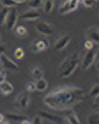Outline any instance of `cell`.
I'll use <instances>...</instances> for the list:
<instances>
[{
    "instance_id": "1",
    "label": "cell",
    "mask_w": 99,
    "mask_h": 124,
    "mask_svg": "<svg viewBox=\"0 0 99 124\" xmlns=\"http://www.w3.org/2000/svg\"><path fill=\"white\" fill-rule=\"evenodd\" d=\"M84 92L80 87L64 86L57 87L48 93L44 101L49 108L56 110H69L81 102Z\"/></svg>"
},
{
    "instance_id": "2",
    "label": "cell",
    "mask_w": 99,
    "mask_h": 124,
    "mask_svg": "<svg viewBox=\"0 0 99 124\" xmlns=\"http://www.w3.org/2000/svg\"><path fill=\"white\" fill-rule=\"evenodd\" d=\"M78 62L77 56L71 55L64 60L59 65L58 74L59 77L66 78L73 73L78 66Z\"/></svg>"
},
{
    "instance_id": "3",
    "label": "cell",
    "mask_w": 99,
    "mask_h": 124,
    "mask_svg": "<svg viewBox=\"0 0 99 124\" xmlns=\"http://www.w3.org/2000/svg\"><path fill=\"white\" fill-rule=\"evenodd\" d=\"M30 101L29 93L26 91H22L17 95L14 100V106L19 110H25L29 106Z\"/></svg>"
},
{
    "instance_id": "4",
    "label": "cell",
    "mask_w": 99,
    "mask_h": 124,
    "mask_svg": "<svg viewBox=\"0 0 99 124\" xmlns=\"http://www.w3.org/2000/svg\"><path fill=\"white\" fill-rule=\"evenodd\" d=\"M79 1L68 0L61 4L59 8L58 11L61 15H65L74 11L78 8Z\"/></svg>"
},
{
    "instance_id": "5",
    "label": "cell",
    "mask_w": 99,
    "mask_h": 124,
    "mask_svg": "<svg viewBox=\"0 0 99 124\" xmlns=\"http://www.w3.org/2000/svg\"><path fill=\"white\" fill-rule=\"evenodd\" d=\"M36 28L40 34L46 36H50L55 32L53 26L50 23L44 21L40 22L37 23Z\"/></svg>"
},
{
    "instance_id": "6",
    "label": "cell",
    "mask_w": 99,
    "mask_h": 124,
    "mask_svg": "<svg viewBox=\"0 0 99 124\" xmlns=\"http://www.w3.org/2000/svg\"><path fill=\"white\" fill-rule=\"evenodd\" d=\"M97 55L96 51L94 49L91 50L85 56L81 63V67L83 70H86L93 64Z\"/></svg>"
},
{
    "instance_id": "7",
    "label": "cell",
    "mask_w": 99,
    "mask_h": 124,
    "mask_svg": "<svg viewBox=\"0 0 99 124\" xmlns=\"http://www.w3.org/2000/svg\"><path fill=\"white\" fill-rule=\"evenodd\" d=\"M18 17V11L16 9L13 8L10 10L5 23L8 29H14L17 23Z\"/></svg>"
},
{
    "instance_id": "8",
    "label": "cell",
    "mask_w": 99,
    "mask_h": 124,
    "mask_svg": "<svg viewBox=\"0 0 99 124\" xmlns=\"http://www.w3.org/2000/svg\"><path fill=\"white\" fill-rule=\"evenodd\" d=\"M0 61L2 66L5 68L12 71L18 69V66L17 64L3 52L1 53Z\"/></svg>"
},
{
    "instance_id": "9",
    "label": "cell",
    "mask_w": 99,
    "mask_h": 124,
    "mask_svg": "<svg viewBox=\"0 0 99 124\" xmlns=\"http://www.w3.org/2000/svg\"><path fill=\"white\" fill-rule=\"evenodd\" d=\"M41 16V13L38 10L30 9L21 14L20 18L24 21L35 20L39 18Z\"/></svg>"
},
{
    "instance_id": "10",
    "label": "cell",
    "mask_w": 99,
    "mask_h": 124,
    "mask_svg": "<svg viewBox=\"0 0 99 124\" xmlns=\"http://www.w3.org/2000/svg\"><path fill=\"white\" fill-rule=\"evenodd\" d=\"M71 40V37L69 35L61 36L56 41L53 47V50L58 51L62 50L66 47Z\"/></svg>"
},
{
    "instance_id": "11",
    "label": "cell",
    "mask_w": 99,
    "mask_h": 124,
    "mask_svg": "<svg viewBox=\"0 0 99 124\" xmlns=\"http://www.w3.org/2000/svg\"><path fill=\"white\" fill-rule=\"evenodd\" d=\"M49 45V42L47 39H40L35 41L33 45L32 49L35 52L43 51L47 49Z\"/></svg>"
},
{
    "instance_id": "12",
    "label": "cell",
    "mask_w": 99,
    "mask_h": 124,
    "mask_svg": "<svg viewBox=\"0 0 99 124\" xmlns=\"http://www.w3.org/2000/svg\"><path fill=\"white\" fill-rule=\"evenodd\" d=\"M0 89L2 94L6 96L11 94L14 90L13 85L9 82L6 81L0 83Z\"/></svg>"
},
{
    "instance_id": "13",
    "label": "cell",
    "mask_w": 99,
    "mask_h": 124,
    "mask_svg": "<svg viewBox=\"0 0 99 124\" xmlns=\"http://www.w3.org/2000/svg\"><path fill=\"white\" fill-rule=\"evenodd\" d=\"M44 75L43 70L39 66H35L32 70V77L36 81L43 78Z\"/></svg>"
},
{
    "instance_id": "14",
    "label": "cell",
    "mask_w": 99,
    "mask_h": 124,
    "mask_svg": "<svg viewBox=\"0 0 99 124\" xmlns=\"http://www.w3.org/2000/svg\"><path fill=\"white\" fill-rule=\"evenodd\" d=\"M1 4L4 7L9 8L14 7L25 3V0H0Z\"/></svg>"
},
{
    "instance_id": "15",
    "label": "cell",
    "mask_w": 99,
    "mask_h": 124,
    "mask_svg": "<svg viewBox=\"0 0 99 124\" xmlns=\"http://www.w3.org/2000/svg\"><path fill=\"white\" fill-rule=\"evenodd\" d=\"M36 82V89L38 92H43L48 88V82L43 78Z\"/></svg>"
},
{
    "instance_id": "16",
    "label": "cell",
    "mask_w": 99,
    "mask_h": 124,
    "mask_svg": "<svg viewBox=\"0 0 99 124\" xmlns=\"http://www.w3.org/2000/svg\"><path fill=\"white\" fill-rule=\"evenodd\" d=\"M54 6V1H44L42 7L44 12L46 14H50L53 10Z\"/></svg>"
},
{
    "instance_id": "17",
    "label": "cell",
    "mask_w": 99,
    "mask_h": 124,
    "mask_svg": "<svg viewBox=\"0 0 99 124\" xmlns=\"http://www.w3.org/2000/svg\"><path fill=\"white\" fill-rule=\"evenodd\" d=\"M67 121L69 124H80V121L75 113L71 112L68 114L66 117Z\"/></svg>"
},
{
    "instance_id": "18",
    "label": "cell",
    "mask_w": 99,
    "mask_h": 124,
    "mask_svg": "<svg viewBox=\"0 0 99 124\" xmlns=\"http://www.w3.org/2000/svg\"><path fill=\"white\" fill-rule=\"evenodd\" d=\"M44 1L39 0L29 1L28 3V5L30 9H38L42 7L43 5Z\"/></svg>"
},
{
    "instance_id": "19",
    "label": "cell",
    "mask_w": 99,
    "mask_h": 124,
    "mask_svg": "<svg viewBox=\"0 0 99 124\" xmlns=\"http://www.w3.org/2000/svg\"><path fill=\"white\" fill-rule=\"evenodd\" d=\"M10 10L7 8L4 7L0 11V25H3L5 24L8 17Z\"/></svg>"
},
{
    "instance_id": "20",
    "label": "cell",
    "mask_w": 99,
    "mask_h": 124,
    "mask_svg": "<svg viewBox=\"0 0 99 124\" xmlns=\"http://www.w3.org/2000/svg\"><path fill=\"white\" fill-rule=\"evenodd\" d=\"M88 36L91 39L95 42L99 43V32L94 30H92L89 31Z\"/></svg>"
},
{
    "instance_id": "21",
    "label": "cell",
    "mask_w": 99,
    "mask_h": 124,
    "mask_svg": "<svg viewBox=\"0 0 99 124\" xmlns=\"http://www.w3.org/2000/svg\"><path fill=\"white\" fill-rule=\"evenodd\" d=\"M16 32L18 36L22 37L27 35L28 32L26 28L22 25H20L16 28Z\"/></svg>"
},
{
    "instance_id": "22",
    "label": "cell",
    "mask_w": 99,
    "mask_h": 124,
    "mask_svg": "<svg viewBox=\"0 0 99 124\" xmlns=\"http://www.w3.org/2000/svg\"><path fill=\"white\" fill-rule=\"evenodd\" d=\"M87 121L89 124H99V114H93L89 116Z\"/></svg>"
},
{
    "instance_id": "23",
    "label": "cell",
    "mask_w": 99,
    "mask_h": 124,
    "mask_svg": "<svg viewBox=\"0 0 99 124\" xmlns=\"http://www.w3.org/2000/svg\"><path fill=\"white\" fill-rule=\"evenodd\" d=\"M26 91L28 93L33 92L36 90L35 83L30 81L26 84L25 86Z\"/></svg>"
},
{
    "instance_id": "24",
    "label": "cell",
    "mask_w": 99,
    "mask_h": 124,
    "mask_svg": "<svg viewBox=\"0 0 99 124\" xmlns=\"http://www.w3.org/2000/svg\"><path fill=\"white\" fill-rule=\"evenodd\" d=\"M25 55L23 50L21 48H16L14 52V56L16 59H21L24 57Z\"/></svg>"
},
{
    "instance_id": "25",
    "label": "cell",
    "mask_w": 99,
    "mask_h": 124,
    "mask_svg": "<svg viewBox=\"0 0 99 124\" xmlns=\"http://www.w3.org/2000/svg\"><path fill=\"white\" fill-rule=\"evenodd\" d=\"M42 114L46 118L49 119L50 120L54 122H59L60 121L61 119L58 116H54L51 114L48 113H43Z\"/></svg>"
},
{
    "instance_id": "26",
    "label": "cell",
    "mask_w": 99,
    "mask_h": 124,
    "mask_svg": "<svg viewBox=\"0 0 99 124\" xmlns=\"http://www.w3.org/2000/svg\"><path fill=\"white\" fill-rule=\"evenodd\" d=\"M89 94L91 96L95 97L99 96V85L93 87L90 91Z\"/></svg>"
},
{
    "instance_id": "27",
    "label": "cell",
    "mask_w": 99,
    "mask_h": 124,
    "mask_svg": "<svg viewBox=\"0 0 99 124\" xmlns=\"http://www.w3.org/2000/svg\"><path fill=\"white\" fill-rule=\"evenodd\" d=\"M0 83L6 81L5 80L6 74L3 68L2 69H1L0 70Z\"/></svg>"
},
{
    "instance_id": "28",
    "label": "cell",
    "mask_w": 99,
    "mask_h": 124,
    "mask_svg": "<svg viewBox=\"0 0 99 124\" xmlns=\"http://www.w3.org/2000/svg\"><path fill=\"white\" fill-rule=\"evenodd\" d=\"M82 3L84 5L88 7H91L93 4V2L91 1H82Z\"/></svg>"
},
{
    "instance_id": "29",
    "label": "cell",
    "mask_w": 99,
    "mask_h": 124,
    "mask_svg": "<svg viewBox=\"0 0 99 124\" xmlns=\"http://www.w3.org/2000/svg\"><path fill=\"white\" fill-rule=\"evenodd\" d=\"M93 104L96 108H99V96L95 97Z\"/></svg>"
},
{
    "instance_id": "30",
    "label": "cell",
    "mask_w": 99,
    "mask_h": 124,
    "mask_svg": "<svg viewBox=\"0 0 99 124\" xmlns=\"http://www.w3.org/2000/svg\"><path fill=\"white\" fill-rule=\"evenodd\" d=\"M85 45V47L89 49H91L93 46L92 43L91 42L89 41L86 42Z\"/></svg>"
},
{
    "instance_id": "31",
    "label": "cell",
    "mask_w": 99,
    "mask_h": 124,
    "mask_svg": "<svg viewBox=\"0 0 99 124\" xmlns=\"http://www.w3.org/2000/svg\"><path fill=\"white\" fill-rule=\"evenodd\" d=\"M4 117L3 115L0 114V123H1L4 121Z\"/></svg>"
},
{
    "instance_id": "32",
    "label": "cell",
    "mask_w": 99,
    "mask_h": 124,
    "mask_svg": "<svg viewBox=\"0 0 99 124\" xmlns=\"http://www.w3.org/2000/svg\"><path fill=\"white\" fill-rule=\"evenodd\" d=\"M21 124H31V123H30L29 122V121H28V120H23L22 121V122Z\"/></svg>"
},
{
    "instance_id": "33",
    "label": "cell",
    "mask_w": 99,
    "mask_h": 124,
    "mask_svg": "<svg viewBox=\"0 0 99 124\" xmlns=\"http://www.w3.org/2000/svg\"><path fill=\"white\" fill-rule=\"evenodd\" d=\"M97 67L98 69L99 70V61L98 62V63L97 64Z\"/></svg>"
}]
</instances>
